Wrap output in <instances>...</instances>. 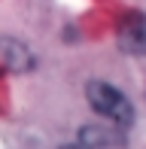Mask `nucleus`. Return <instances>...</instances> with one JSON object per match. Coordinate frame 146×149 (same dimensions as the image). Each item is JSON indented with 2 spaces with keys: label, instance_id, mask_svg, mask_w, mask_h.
Returning a JSON list of instances; mask_svg holds the SVG:
<instances>
[{
  "label": "nucleus",
  "instance_id": "nucleus-2",
  "mask_svg": "<svg viewBox=\"0 0 146 149\" xmlns=\"http://www.w3.org/2000/svg\"><path fill=\"white\" fill-rule=\"evenodd\" d=\"M119 49L128 55H146V15L143 12H128L119 22Z\"/></svg>",
  "mask_w": 146,
  "mask_h": 149
},
{
  "label": "nucleus",
  "instance_id": "nucleus-1",
  "mask_svg": "<svg viewBox=\"0 0 146 149\" xmlns=\"http://www.w3.org/2000/svg\"><path fill=\"white\" fill-rule=\"evenodd\" d=\"M85 97H88L91 110L101 113L104 119H110L113 125H131V122H134V107H131V100L125 97L116 85L95 79V82H88V88H85Z\"/></svg>",
  "mask_w": 146,
  "mask_h": 149
},
{
  "label": "nucleus",
  "instance_id": "nucleus-3",
  "mask_svg": "<svg viewBox=\"0 0 146 149\" xmlns=\"http://www.w3.org/2000/svg\"><path fill=\"white\" fill-rule=\"evenodd\" d=\"M67 149H88V146H67Z\"/></svg>",
  "mask_w": 146,
  "mask_h": 149
}]
</instances>
